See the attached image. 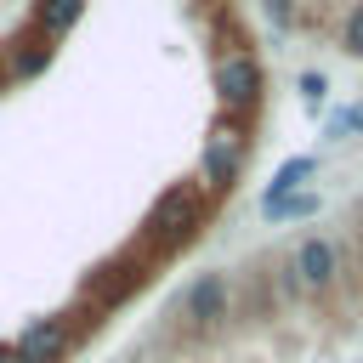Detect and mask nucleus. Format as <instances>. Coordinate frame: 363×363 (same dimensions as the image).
<instances>
[{
	"label": "nucleus",
	"mask_w": 363,
	"mask_h": 363,
	"mask_svg": "<svg viewBox=\"0 0 363 363\" xmlns=\"http://www.w3.org/2000/svg\"><path fill=\"white\" fill-rule=\"evenodd\" d=\"M204 221H210V193H204L199 182H170V187L147 204V221H142V244H136V250L170 255V250L193 244V238L204 233Z\"/></svg>",
	"instance_id": "f257e3e1"
},
{
	"label": "nucleus",
	"mask_w": 363,
	"mask_h": 363,
	"mask_svg": "<svg viewBox=\"0 0 363 363\" xmlns=\"http://www.w3.org/2000/svg\"><path fill=\"white\" fill-rule=\"evenodd\" d=\"M250 153H255L250 119H238V113H216V119H210V130H204V142H199V176H193V182L216 199V193L238 187V176H244Z\"/></svg>",
	"instance_id": "f03ea898"
},
{
	"label": "nucleus",
	"mask_w": 363,
	"mask_h": 363,
	"mask_svg": "<svg viewBox=\"0 0 363 363\" xmlns=\"http://www.w3.org/2000/svg\"><path fill=\"white\" fill-rule=\"evenodd\" d=\"M176 318L193 329V335H221L233 318H238V284L227 272H199L182 295H176Z\"/></svg>",
	"instance_id": "7ed1b4c3"
},
{
	"label": "nucleus",
	"mask_w": 363,
	"mask_h": 363,
	"mask_svg": "<svg viewBox=\"0 0 363 363\" xmlns=\"http://www.w3.org/2000/svg\"><path fill=\"white\" fill-rule=\"evenodd\" d=\"M210 91H216V108H221V113L250 119L255 102H261V57H255L250 45L216 51V62H210Z\"/></svg>",
	"instance_id": "20e7f679"
},
{
	"label": "nucleus",
	"mask_w": 363,
	"mask_h": 363,
	"mask_svg": "<svg viewBox=\"0 0 363 363\" xmlns=\"http://www.w3.org/2000/svg\"><path fill=\"white\" fill-rule=\"evenodd\" d=\"M147 272H153V255H147V250H125V255L102 261V267L85 278V301H91L96 312H113V306H125V301L147 284Z\"/></svg>",
	"instance_id": "39448f33"
},
{
	"label": "nucleus",
	"mask_w": 363,
	"mask_h": 363,
	"mask_svg": "<svg viewBox=\"0 0 363 363\" xmlns=\"http://www.w3.org/2000/svg\"><path fill=\"white\" fill-rule=\"evenodd\" d=\"M74 340H79V323L68 312H51V318H28L17 329V340H11V352L23 363H68Z\"/></svg>",
	"instance_id": "423d86ee"
},
{
	"label": "nucleus",
	"mask_w": 363,
	"mask_h": 363,
	"mask_svg": "<svg viewBox=\"0 0 363 363\" xmlns=\"http://www.w3.org/2000/svg\"><path fill=\"white\" fill-rule=\"evenodd\" d=\"M289 272L301 278V289H306L312 301L335 295V284H340V244L323 238V233H306V238L289 250Z\"/></svg>",
	"instance_id": "0eeeda50"
},
{
	"label": "nucleus",
	"mask_w": 363,
	"mask_h": 363,
	"mask_svg": "<svg viewBox=\"0 0 363 363\" xmlns=\"http://www.w3.org/2000/svg\"><path fill=\"white\" fill-rule=\"evenodd\" d=\"M51 57H57V45H51V40H40V34L11 40V45L0 51V79H34V74H45V68H51Z\"/></svg>",
	"instance_id": "6e6552de"
},
{
	"label": "nucleus",
	"mask_w": 363,
	"mask_h": 363,
	"mask_svg": "<svg viewBox=\"0 0 363 363\" xmlns=\"http://www.w3.org/2000/svg\"><path fill=\"white\" fill-rule=\"evenodd\" d=\"M323 210V193H312V187H301V193H284V199H255V216L267 221V227H289V221H312Z\"/></svg>",
	"instance_id": "1a4fd4ad"
},
{
	"label": "nucleus",
	"mask_w": 363,
	"mask_h": 363,
	"mask_svg": "<svg viewBox=\"0 0 363 363\" xmlns=\"http://www.w3.org/2000/svg\"><path fill=\"white\" fill-rule=\"evenodd\" d=\"M79 11H85V0H34V34L57 45V40L79 23Z\"/></svg>",
	"instance_id": "9d476101"
},
{
	"label": "nucleus",
	"mask_w": 363,
	"mask_h": 363,
	"mask_svg": "<svg viewBox=\"0 0 363 363\" xmlns=\"http://www.w3.org/2000/svg\"><path fill=\"white\" fill-rule=\"evenodd\" d=\"M312 176H318V159H312V153H289V159L272 170V182L261 187V199H284V193H301Z\"/></svg>",
	"instance_id": "9b49d317"
},
{
	"label": "nucleus",
	"mask_w": 363,
	"mask_h": 363,
	"mask_svg": "<svg viewBox=\"0 0 363 363\" xmlns=\"http://www.w3.org/2000/svg\"><path fill=\"white\" fill-rule=\"evenodd\" d=\"M323 136H329V142H340V136H363V108H357V102L335 108V113L323 119Z\"/></svg>",
	"instance_id": "f8f14e48"
},
{
	"label": "nucleus",
	"mask_w": 363,
	"mask_h": 363,
	"mask_svg": "<svg viewBox=\"0 0 363 363\" xmlns=\"http://www.w3.org/2000/svg\"><path fill=\"white\" fill-rule=\"evenodd\" d=\"M340 51L363 62V0H352L346 17H340Z\"/></svg>",
	"instance_id": "ddd939ff"
},
{
	"label": "nucleus",
	"mask_w": 363,
	"mask_h": 363,
	"mask_svg": "<svg viewBox=\"0 0 363 363\" xmlns=\"http://www.w3.org/2000/svg\"><path fill=\"white\" fill-rule=\"evenodd\" d=\"M255 6H261V17H267L272 34H289L295 28V0H255Z\"/></svg>",
	"instance_id": "4468645a"
},
{
	"label": "nucleus",
	"mask_w": 363,
	"mask_h": 363,
	"mask_svg": "<svg viewBox=\"0 0 363 363\" xmlns=\"http://www.w3.org/2000/svg\"><path fill=\"white\" fill-rule=\"evenodd\" d=\"M295 91H301V96H306V102H312V108H318V102H323V96H329V79H323V74H318V68H306V74H301V79H295Z\"/></svg>",
	"instance_id": "2eb2a0df"
},
{
	"label": "nucleus",
	"mask_w": 363,
	"mask_h": 363,
	"mask_svg": "<svg viewBox=\"0 0 363 363\" xmlns=\"http://www.w3.org/2000/svg\"><path fill=\"white\" fill-rule=\"evenodd\" d=\"M272 284H278V301H284V306H289V301H306V289H301V278L289 272V261L272 272Z\"/></svg>",
	"instance_id": "dca6fc26"
},
{
	"label": "nucleus",
	"mask_w": 363,
	"mask_h": 363,
	"mask_svg": "<svg viewBox=\"0 0 363 363\" xmlns=\"http://www.w3.org/2000/svg\"><path fill=\"white\" fill-rule=\"evenodd\" d=\"M0 363H23V357H17V352H11V346H0Z\"/></svg>",
	"instance_id": "f3484780"
}]
</instances>
